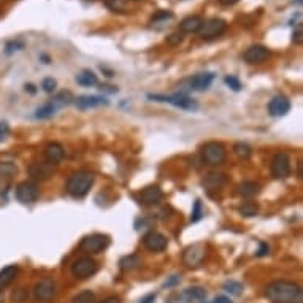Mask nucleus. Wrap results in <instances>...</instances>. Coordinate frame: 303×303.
Listing matches in <instances>:
<instances>
[{
    "instance_id": "f704fd0d",
    "label": "nucleus",
    "mask_w": 303,
    "mask_h": 303,
    "mask_svg": "<svg viewBox=\"0 0 303 303\" xmlns=\"http://www.w3.org/2000/svg\"><path fill=\"white\" fill-rule=\"evenodd\" d=\"M202 216H203L202 202H200V200H196V203H194V210H192L191 221H192V222H197V221H200V219H202Z\"/></svg>"
},
{
    "instance_id": "6ab92c4d",
    "label": "nucleus",
    "mask_w": 303,
    "mask_h": 303,
    "mask_svg": "<svg viewBox=\"0 0 303 303\" xmlns=\"http://www.w3.org/2000/svg\"><path fill=\"white\" fill-rule=\"evenodd\" d=\"M43 156H45L46 162L57 165L60 161L64 159V148H62V144H59V143L46 144V148L43 151Z\"/></svg>"
},
{
    "instance_id": "5701e85b",
    "label": "nucleus",
    "mask_w": 303,
    "mask_h": 303,
    "mask_svg": "<svg viewBox=\"0 0 303 303\" xmlns=\"http://www.w3.org/2000/svg\"><path fill=\"white\" fill-rule=\"evenodd\" d=\"M16 172L18 168L13 162H0V186H7Z\"/></svg>"
},
{
    "instance_id": "473e14b6",
    "label": "nucleus",
    "mask_w": 303,
    "mask_h": 303,
    "mask_svg": "<svg viewBox=\"0 0 303 303\" xmlns=\"http://www.w3.org/2000/svg\"><path fill=\"white\" fill-rule=\"evenodd\" d=\"M94 292L92 290H83V292H80L73 300H71V303H94Z\"/></svg>"
},
{
    "instance_id": "c85d7f7f",
    "label": "nucleus",
    "mask_w": 303,
    "mask_h": 303,
    "mask_svg": "<svg viewBox=\"0 0 303 303\" xmlns=\"http://www.w3.org/2000/svg\"><path fill=\"white\" fill-rule=\"evenodd\" d=\"M56 106L50 102V103H46V105H43L42 108H39L37 111H35V118L37 119H50L51 116H54L56 115Z\"/></svg>"
},
{
    "instance_id": "a878e982",
    "label": "nucleus",
    "mask_w": 303,
    "mask_h": 303,
    "mask_svg": "<svg viewBox=\"0 0 303 303\" xmlns=\"http://www.w3.org/2000/svg\"><path fill=\"white\" fill-rule=\"evenodd\" d=\"M77 83L81 84L84 88H91V86H95L97 83H99V78L91 70H83L81 73L77 75Z\"/></svg>"
},
{
    "instance_id": "8fccbe9b",
    "label": "nucleus",
    "mask_w": 303,
    "mask_h": 303,
    "mask_svg": "<svg viewBox=\"0 0 303 303\" xmlns=\"http://www.w3.org/2000/svg\"><path fill=\"white\" fill-rule=\"evenodd\" d=\"M26 89H29V91H30L32 94L35 92V89H33V86H32V84H29V86H26Z\"/></svg>"
},
{
    "instance_id": "cd10ccee",
    "label": "nucleus",
    "mask_w": 303,
    "mask_h": 303,
    "mask_svg": "<svg viewBox=\"0 0 303 303\" xmlns=\"http://www.w3.org/2000/svg\"><path fill=\"white\" fill-rule=\"evenodd\" d=\"M71 100H75L73 99V95H71L68 91H62V92H59L54 99L51 100V103L56 106V110H59V108H62L68 103H71Z\"/></svg>"
},
{
    "instance_id": "e433bc0d",
    "label": "nucleus",
    "mask_w": 303,
    "mask_h": 303,
    "mask_svg": "<svg viewBox=\"0 0 303 303\" xmlns=\"http://www.w3.org/2000/svg\"><path fill=\"white\" fill-rule=\"evenodd\" d=\"M181 42H183V33L181 32H175L167 37V43L170 46H178V45H181Z\"/></svg>"
},
{
    "instance_id": "4c0bfd02",
    "label": "nucleus",
    "mask_w": 303,
    "mask_h": 303,
    "mask_svg": "<svg viewBox=\"0 0 303 303\" xmlns=\"http://www.w3.org/2000/svg\"><path fill=\"white\" fill-rule=\"evenodd\" d=\"M224 81H225L227 86H229V88H232L234 91H240V89H241V83H240L235 77H232V75H230V77H225Z\"/></svg>"
},
{
    "instance_id": "412c9836",
    "label": "nucleus",
    "mask_w": 303,
    "mask_h": 303,
    "mask_svg": "<svg viewBox=\"0 0 303 303\" xmlns=\"http://www.w3.org/2000/svg\"><path fill=\"white\" fill-rule=\"evenodd\" d=\"M203 24V19L200 16H187L179 22V30L181 33H194L199 32Z\"/></svg>"
},
{
    "instance_id": "2eb2a0df",
    "label": "nucleus",
    "mask_w": 303,
    "mask_h": 303,
    "mask_svg": "<svg viewBox=\"0 0 303 303\" xmlns=\"http://www.w3.org/2000/svg\"><path fill=\"white\" fill-rule=\"evenodd\" d=\"M290 110V102L286 99L284 95H276L270 100L269 103V111L272 116H276V118H281V116H286Z\"/></svg>"
},
{
    "instance_id": "a19ab883",
    "label": "nucleus",
    "mask_w": 303,
    "mask_h": 303,
    "mask_svg": "<svg viewBox=\"0 0 303 303\" xmlns=\"http://www.w3.org/2000/svg\"><path fill=\"white\" fill-rule=\"evenodd\" d=\"M301 26H297V29L294 30V33H292V42L295 43V45H301V40H303V37H301Z\"/></svg>"
},
{
    "instance_id": "423d86ee",
    "label": "nucleus",
    "mask_w": 303,
    "mask_h": 303,
    "mask_svg": "<svg viewBox=\"0 0 303 303\" xmlns=\"http://www.w3.org/2000/svg\"><path fill=\"white\" fill-rule=\"evenodd\" d=\"M227 29V22L221 18H211L208 21H203L202 27L199 30V35L203 40H213L216 37L222 35Z\"/></svg>"
},
{
    "instance_id": "393cba45",
    "label": "nucleus",
    "mask_w": 303,
    "mask_h": 303,
    "mask_svg": "<svg viewBox=\"0 0 303 303\" xmlns=\"http://www.w3.org/2000/svg\"><path fill=\"white\" fill-rule=\"evenodd\" d=\"M18 275V267L16 265H8L5 269L0 270V289H4L10 286L15 281V278Z\"/></svg>"
},
{
    "instance_id": "4be33fe9",
    "label": "nucleus",
    "mask_w": 303,
    "mask_h": 303,
    "mask_svg": "<svg viewBox=\"0 0 303 303\" xmlns=\"http://www.w3.org/2000/svg\"><path fill=\"white\" fill-rule=\"evenodd\" d=\"M227 183V176L224 173H210L205 176L203 179V186L208 191H217L221 189Z\"/></svg>"
},
{
    "instance_id": "37998d69",
    "label": "nucleus",
    "mask_w": 303,
    "mask_h": 303,
    "mask_svg": "<svg viewBox=\"0 0 303 303\" xmlns=\"http://www.w3.org/2000/svg\"><path fill=\"white\" fill-rule=\"evenodd\" d=\"M24 297H26V290H24V289H18L16 294H13V300L15 301H22Z\"/></svg>"
},
{
    "instance_id": "864d4df0",
    "label": "nucleus",
    "mask_w": 303,
    "mask_h": 303,
    "mask_svg": "<svg viewBox=\"0 0 303 303\" xmlns=\"http://www.w3.org/2000/svg\"><path fill=\"white\" fill-rule=\"evenodd\" d=\"M295 4H298V5H300V4H301V0H295Z\"/></svg>"
},
{
    "instance_id": "dca6fc26",
    "label": "nucleus",
    "mask_w": 303,
    "mask_h": 303,
    "mask_svg": "<svg viewBox=\"0 0 303 303\" xmlns=\"http://www.w3.org/2000/svg\"><path fill=\"white\" fill-rule=\"evenodd\" d=\"M214 80V73L211 71H205V73H197L194 75L192 78L187 80L189 83V89H194V91H205L211 86V83Z\"/></svg>"
},
{
    "instance_id": "58836bf2",
    "label": "nucleus",
    "mask_w": 303,
    "mask_h": 303,
    "mask_svg": "<svg viewBox=\"0 0 303 303\" xmlns=\"http://www.w3.org/2000/svg\"><path fill=\"white\" fill-rule=\"evenodd\" d=\"M8 135H10V126L8 123L2 121V123H0V141H4Z\"/></svg>"
},
{
    "instance_id": "de8ad7c7",
    "label": "nucleus",
    "mask_w": 303,
    "mask_h": 303,
    "mask_svg": "<svg viewBox=\"0 0 303 303\" xmlns=\"http://www.w3.org/2000/svg\"><path fill=\"white\" fill-rule=\"evenodd\" d=\"M221 2V5H224V7H230V5H235L238 0H219Z\"/></svg>"
},
{
    "instance_id": "c756f323",
    "label": "nucleus",
    "mask_w": 303,
    "mask_h": 303,
    "mask_svg": "<svg viewBox=\"0 0 303 303\" xmlns=\"http://www.w3.org/2000/svg\"><path fill=\"white\" fill-rule=\"evenodd\" d=\"M224 290L232 295H241V292H243V284L238 281H227L224 283Z\"/></svg>"
},
{
    "instance_id": "7ed1b4c3",
    "label": "nucleus",
    "mask_w": 303,
    "mask_h": 303,
    "mask_svg": "<svg viewBox=\"0 0 303 303\" xmlns=\"http://www.w3.org/2000/svg\"><path fill=\"white\" fill-rule=\"evenodd\" d=\"M148 99L156 100V102H164V103H170L176 108H181V110L186 111H196L199 108V103L191 99V97L184 95V94H175V95H161V94H149Z\"/></svg>"
},
{
    "instance_id": "f257e3e1",
    "label": "nucleus",
    "mask_w": 303,
    "mask_h": 303,
    "mask_svg": "<svg viewBox=\"0 0 303 303\" xmlns=\"http://www.w3.org/2000/svg\"><path fill=\"white\" fill-rule=\"evenodd\" d=\"M265 295L272 303H303V290L297 283L278 280L267 286Z\"/></svg>"
},
{
    "instance_id": "f03ea898",
    "label": "nucleus",
    "mask_w": 303,
    "mask_h": 303,
    "mask_svg": "<svg viewBox=\"0 0 303 303\" xmlns=\"http://www.w3.org/2000/svg\"><path fill=\"white\" fill-rule=\"evenodd\" d=\"M94 184V175L91 172H77L67 181V192L73 199H83L88 196Z\"/></svg>"
},
{
    "instance_id": "f3484780",
    "label": "nucleus",
    "mask_w": 303,
    "mask_h": 303,
    "mask_svg": "<svg viewBox=\"0 0 303 303\" xmlns=\"http://www.w3.org/2000/svg\"><path fill=\"white\" fill-rule=\"evenodd\" d=\"M164 197V192L159 186H148L140 192V203L143 205H156Z\"/></svg>"
},
{
    "instance_id": "603ef678",
    "label": "nucleus",
    "mask_w": 303,
    "mask_h": 303,
    "mask_svg": "<svg viewBox=\"0 0 303 303\" xmlns=\"http://www.w3.org/2000/svg\"><path fill=\"white\" fill-rule=\"evenodd\" d=\"M2 301H4V294L0 292V303H2Z\"/></svg>"
},
{
    "instance_id": "2f4dec72",
    "label": "nucleus",
    "mask_w": 303,
    "mask_h": 303,
    "mask_svg": "<svg viewBox=\"0 0 303 303\" xmlns=\"http://www.w3.org/2000/svg\"><path fill=\"white\" fill-rule=\"evenodd\" d=\"M22 48H24V42L22 40H10L5 45V54L11 56V54L16 53V51H21Z\"/></svg>"
},
{
    "instance_id": "0eeeda50",
    "label": "nucleus",
    "mask_w": 303,
    "mask_h": 303,
    "mask_svg": "<svg viewBox=\"0 0 303 303\" xmlns=\"http://www.w3.org/2000/svg\"><path fill=\"white\" fill-rule=\"evenodd\" d=\"M205 256H207V246L203 243H196L189 248L184 249V254H183V262L186 267H199L202 265V262L205 260Z\"/></svg>"
},
{
    "instance_id": "f8f14e48",
    "label": "nucleus",
    "mask_w": 303,
    "mask_h": 303,
    "mask_svg": "<svg viewBox=\"0 0 303 303\" xmlns=\"http://www.w3.org/2000/svg\"><path fill=\"white\" fill-rule=\"evenodd\" d=\"M168 241L165 235H162L157 230H149V232L143 237V246L151 252H162L167 249Z\"/></svg>"
},
{
    "instance_id": "39448f33",
    "label": "nucleus",
    "mask_w": 303,
    "mask_h": 303,
    "mask_svg": "<svg viewBox=\"0 0 303 303\" xmlns=\"http://www.w3.org/2000/svg\"><path fill=\"white\" fill-rule=\"evenodd\" d=\"M108 245H110V238H108L106 235L92 234V235H88L81 240L80 249L86 254H99L100 251L108 248Z\"/></svg>"
},
{
    "instance_id": "4468645a",
    "label": "nucleus",
    "mask_w": 303,
    "mask_h": 303,
    "mask_svg": "<svg viewBox=\"0 0 303 303\" xmlns=\"http://www.w3.org/2000/svg\"><path fill=\"white\" fill-rule=\"evenodd\" d=\"M56 172V165L50 162H42V164H32L29 167V173L33 179L37 181H45L48 178H51Z\"/></svg>"
},
{
    "instance_id": "ddd939ff",
    "label": "nucleus",
    "mask_w": 303,
    "mask_h": 303,
    "mask_svg": "<svg viewBox=\"0 0 303 303\" xmlns=\"http://www.w3.org/2000/svg\"><path fill=\"white\" fill-rule=\"evenodd\" d=\"M269 57H270V51L262 45L249 46L243 54L245 62H248V64H262Z\"/></svg>"
},
{
    "instance_id": "bb28decb",
    "label": "nucleus",
    "mask_w": 303,
    "mask_h": 303,
    "mask_svg": "<svg viewBox=\"0 0 303 303\" xmlns=\"http://www.w3.org/2000/svg\"><path fill=\"white\" fill-rule=\"evenodd\" d=\"M138 265H140V259L137 256H133V254L123 257V259H121V262H119V267H121V270H123V272H132V270H135Z\"/></svg>"
},
{
    "instance_id": "a211bd4d",
    "label": "nucleus",
    "mask_w": 303,
    "mask_h": 303,
    "mask_svg": "<svg viewBox=\"0 0 303 303\" xmlns=\"http://www.w3.org/2000/svg\"><path fill=\"white\" fill-rule=\"evenodd\" d=\"M75 105L80 110H89V108L108 105V100L105 97H99V95H81L78 99H75Z\"/></svg>"
},
{
    "instance_id": "09e8293b",
    "label": "nucleus",
    "mask_w": 303,
    "mask_h": 303,
    "mask_svg": "<svg viewBox=\"0 0 303 303\" xmlns=\"http://www.w3.org/2000/svg\"><path fill=\"white\" fill-rule=\"evenodd\" d=\"M179 281V278L178 276H173V280H170V281H167L165 283V287H168V286H173L175 283H178Z\"/></svg>"
},
{
    "instance_id": "3c124183",
    "label": "nucleus",
    "mask_w": 303,
    "mask_h": 303,
    "mask_svg": "<svg viewBox=\"0 0 303 303\" xmlns=\"http://www.w3.org/2000/svg\"><path fill=\"white\" fill-rule=\"evenodd\" d=\"M298 178H301V162L298 164Z\"/></svg>"
},
{
    "instance_id": "9b49d317",
    "label": "nucleus",
    "mask_w": 303,
    "mask_h": 303,
    "mask_svg": "<svg viewBox=\"0 0 303 303\" xmlns=\"http://www.w3.org/2000/svg\"><path fill=\"white\" fill-rule=\"evenodd\" d=\"M272 175L276 179H284L290 175V162L286 153H278L272 159Z\"/></svg>"
},
{
    "instance_id": "1a4fd4ad",
    "label": "nucleus",
    "mask_w": 303,
    "mask_h": 303,
    "mask_svg": "<svg viewBox=\"0 0 303 303\" xmlns=\"http://www.w3.org/2000/svg\"><path fill=\"white\" fill-rule=\"evenodd\" d=\"M56 295V283L51 278H43L33 287V298L37 301H50Z\"/></svg>"
},
{
    "instance_id": "5fc2aeb1",
    "label": "nucleus",
    "mask_w": 303,
    "mask_h": 303,
    "mask_svg": "<svg viewBox=\"0 0 303 303\" xmlns=\"http://www.w3.org/2000/svg\"><path fill=\"white\" fill-rule=\"evenodd\" d=\"M135 2H138V0H135Z\"/></svg>"
},
{
    "instance_id": "ea45409f",
    "label": "nucleus",
    "mask_w": 303,
    "mask_h": 303,
    "mask_svg": "<svg viewBox=\"0 0 303 303\" xmlns=\"http://www.w3.org/2000/svg\"><path fill=\"white\" fill-rule=\"evenodd\" d=\"M170 18H173V13H172V11H161L159 15H156V16L153 18V22L164 21V19H170Z\"/></svg>"
},
{
    "instance_id": "7c9ffc66",
    "label": "nucleus",
    "mask_w": 303,
    "mask_h": 303,
    "mask_svg": "<svg viewBox=\"0 0 303 303\" xmlns=\"http://www.w3.org/2000/svg\"><path fill=\"white\" fill-rule=\"evenodd\" d=\"M238 210H240V213L243 214V216H256L259 213V207H257L256 203H252V202L243 203Z\"/></svg>"
},
{
    "instance_id": "aec40b11",
    "label": "nucleus",
    "mask_w": 303,
    "mask_h": 303,
    "mask_svg": "<svg viewBox=\"0 0 303 303\" xmlns=\"http://www.w3.org/2000/svg\"><path fill=\"white\" fill-rule=\"evenodd\" d=\"M181 298L187 303H200V301H205V298H207V290L200 286L187 287L184 292L181 294Z\"/></svg>"
},
{
    "instance_id": "72a5a7b5",
    "label": "nucleus",
    "mask_w": 303,
    "mask_h": 303,
    "mask_svg": "<svg viewBox=\"0 0 303 303\" xmlns=\"http://www.w3.org/2000/svg\"><path fill=\"white\" fill-rule=\"evenodd\" d=\"M234 151L238 157H241V159H248V157L251 156V148L245 143H237L234 146Z\"/></svg>"
},
{
    "instance_id": "a18cd8bd",
    "label": "nucleus",
    "mask_w": 303,
    "mask_h": 303,
    "mask_svg": "<svg viewBox=\"0 0 303 303\" xmlns=\"http://www.w3.org/2000/svg\"><path fill=\"white\" fill-rule=\"evenodd\" d=\"M211 303H232V300H230L229 297H224V295H219V297H216Z\"/></svg>"
},
{
    "instance_id": "b1692460",
    "label": "nucleus",
    "mask_w": 303,
    "mask_h": 303,
    "mask_svg": "<svg viewBox=\"0 0 303 303\" xmlns=\"http://www.w3.org/2000/svg\"><path fill=\"white\" fill-rule=\"evenodd\" d=\"M237 192L245 199H252L260 192V186L256 183V181H245V183L238 184Z\"/></svg>"
},
{
    "instance_id": "c03bdc74",
    "label": "nucleus",
    "mask_w": 303,
    "mask_h": 303,
    "mask_svg": "<svg viewBox=\"0 0 303 303\" xmlns=\"http://www.w3.org/2000/svg\"><path fill=\"white\" fill-rule=\"evenodd\" d=\"M156 294H148V295H144L141 300H140V303H154L156 301Z\"/></svg>"
},
{
    "instance_id": "79ce46f5",
    "label": "nucleus",
    "mask_w": 303,
    "mask_h": 303,
    "mask_svg": "<svg viewBox=\"0 0 303 303\" xmlns=\"http://www.w3.org/2000/svg\"><path fill=\"white\" fill-rule=\"evenodd\" d=\"M269 251H270L269 245H267V243H260L259 251H257V257H263V256H267V254H269Z\"/></svg>"
},
{
    "instance_id": "9d476101",
    "label": "nucleus",
    "mask_w": 303,
    "mask_h": 303,
    "mask_svg": "<svg viewBox=\"0 0 303 303\" xmlns=\"http://www.w3.org/2000/svg\"><path fill=\"white\" fill-rule=\"evenodd\" d=\"M97 272V262L91 257H81L71 265V273L78 280H86Z\"/></svg>"
},
{
    "instance_id": "c9c22d12",
    "label": "nucleus",
    "mask_w": 303,
    "mask_h": 303,
    "mask_svg": "<svg viewBox=\"0 0 303 303\" xmlns=\"http://www.w3.org/2000/svg\"><path fill=\"white\" fill-rule=\"evenodd\" d=\"M56 86H57V83H56V80H54V78H45V80H43V83H42V88H43V91H45V92H48V94L54 92V91H56Z\"/></svg>"
},
{
    "instance_id": "20e7f679",
    "label": "nucleus",
    "mask_w": 303,
    "mask_h": 303,
    "mask_svg": "<svg viewBox=\"0 0 303 303\" xmlns=\"http://www.w3.org/2000/svg\"><path fill=\"white\" fill-rule=\"evenodd\" d=\"M227 151L219 141H208L202 148V159L208 165H221L225 162Z\"/></svg>"
},
{
    "instance_id": "6e6552de",
    "label": "nucleus",
    "mask_w": 303,
    "mask_h": 303,
    "mask_svg": "<svg viewBox=\"0 0 303 303\" xmlns=\"http://www.w3.org/2000/svg\"><path fill=\"white\" fill-rule=\"evenodd\" d=\"M16 199L24 205H30L39 199V187L32 181H22L16 186Z\"/></svg>"
},
{
    "instance_id": "49530a36",
    "label": "nucleus",
    "mask_w": 303,
    "mask_h": 303,
    "mask_svg": "<svg viewBox=\"0 0 303 303\" xmlns=\"http://www.w3.org/2000/svg\"><path fill=\"white\" fill-rule=\"evenodd\" d=\"M100 303H121V298L116 295H111V297H106L105 300H102Z\"/></svg>"
}]
</instances>
